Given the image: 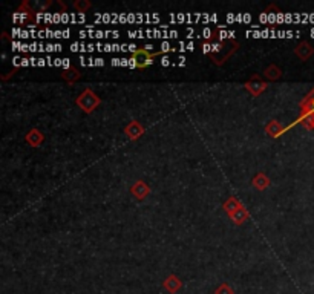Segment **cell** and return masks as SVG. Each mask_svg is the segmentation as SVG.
I'll return each mask as SVG.
<instances>
[{
	"mask_svg": "<svg viewBox=\"0 0 314 294\" xmlns=\"http://www.w3.org/2000/svg\"><path fill=\"white\" fill-rule=\"evenodd\" d=\"M62 66H63L65 69H68V68H69V60H68V58H63V65H62Z\"/></svg>",
	"mask_w": 314,
	"mask_h": 294,
	"instance_id": "18",
	"label": "cell"
},
{
	"mask_svg": "<svg viewBox=\"0 0 314 294\" xmlns=\"http://www.w3.org/2000/svg\"><path fill=\"white\" fill-rule=\"evenodd\" d=\"M46 63H48L46 60H43V58H38V63H37V65H38V66H45Z\"/></svg>",
	"mask_w": 314,
	"mask_h": 294,
	"instance_id": "20",
	"label": "cell"
},
{
	"mask_svg": "<svg viewBox=\"0 0 314 294\" xmlns=\"http://www.w3.org/2000/svg\"><path fill=\"white\" fill-rule=\"evenodd\" d=\"M203 51H204V54H209V52H213V48H211L210 43H206V45L203 46Z\"/></svg>",
	"mask_w": 314,
	"mask_h": 294,
	"instance_id": "7",
	"label": "cell"
},
{
	"mask_svg": "<svg viewBox=\"0 0 314 294\" xmlns=\"http://www.w3.org/2000/svg\"><path fill=\"white\" fill-rule=\"evenodd\" d=\"M210 35H211V31H210L209 28H204V29H203V37L210 38Z\"/></svg>",
	"mask_w": 314,
	"mask_h": 294,
	"instance_id": "10",
	"label": "cell"
},
{
	"mask_svg": "<svg viewBox=\"0 0 314 294\" xmlns=\"http://www.w3.org/2000/svg\"><path fill=\"white\" fill-rule=\"evenodd\" d=\"M94 62H95V66H103V65H105V60H103V58H95Z\"/></svg>",
	"mask_w": 314,
	"mask_h": 294,
	"instance_id": "14",
	"label": "cell"
},
{
	"mask_svg": "<svg viewBox=\"0 0 314 294\" xmlns=\"http://www.w3.org/2000/svg\"><path fill=\"white\" fill-rule=\"evenodd\" d=\"M304 107V113H302V120L305 121V124L308 126L310 121L314 118V91L307 97V100L302 104Z\"/></svg>",
	"mask_w": 314,
	"mask_h": 294,
	"instance_id": "1",
	"label": "cell"
},
{
	"mask_svg": "<svg viewBox=\"0 0 314 294\" xmlns=\"http://www.w3.org/2000/svg\"><path fill=\"white\" fill-rule=\"evenodd\" d=\"M150 55H149V52H147V49H138L135 54H133V58L136 60V65L140 66V68H143V66H146V65H152L153 62H152V58H149Z\"/></svg>",
	"mask_w": 314,
	"mask_h": 294,
	"instance_id": "2",
	"label": "cell"
},
{
	"mask_svg": "<svg viewBox=\"0 0 314 294\" xmlns=\"http://www.w3.org/2000/svg\"><path fill=\"white\" fill-rule=\"evenodd\" d=\"M298 55L302 58V60H305V58H308L311 54H313V49H311V46L310 45H307V43H302L299 48H298Z\"/></svg>",
	"mask_w": 314,
	"mask_h": 294,
	"instance_id": "4",
	"label": "cell"
},
{
	"mask_svg": "<svg viewBox=\"0 0 314 294\" xmlns=\"http://www.w3.org/2000/svg\"><path fill=\"white\" fill-rule=\"evenodd\" d=\"M193 48H195V43H192V42H190V43L187 45V49H189V51H193Z\"/></svg>",
	"mask_w": 314,
	"mask_h": 294,
	"instance_id": "22",
	"label": "cell"
},
{
	"mask_svg": "<svg viewBox=\"0 0 314 294\" xmlns=\"http://www.w3.org/2000/svg\"><path fill=\"white\" fill-rule=\"evenodd\" d=\"M234 37V31H228V38H233Z\"/></svg>",
	"mask_w": 314,
	"mask_h": 294,
	"instance_id": "23",
	"label": "cell"
},
{
	"mask_svg": "<svg viewBox=\"0 0 314 294\" xmlns=\"http://www.w3.org/2000/svg\"><path fill=\"white\" fill-rule=\"evenodd\" d=\"M178 37V32L173 29V31H169V38H176Z\"/></svg>",
	"mask_w": 314,
	"mask_h": 294,
	"instance_id": "13",
	"label": "cell"
},
{
	"mask_svg": "<svg viewBox=\"0 0 314 294\" xmlns=\"http://www.w3.org/2000/svg\"><path fill=\"white\" fill-rule=\"evenodd\" d=\"M227 37H228V32H227L225 29H222V31L219 32V38H221V40H224V38H227Z\"/></svg>",
	"mask_w": 314,
	"mask_h": 294,
	"instance_id": "11",
	"label": "cell"
},
{
	"mask_svg": "<svg viewBox=\"0 0 314 294\" xmlns=\"http://www.w3.org/2000/svg\"><path fill=\"white\" fill-rule=\"evenodd\" d=\"M161 65H163V66H169V65H170V58H169V57H163V58H161Z\"/></svg>",
	"mask_w": 314,
	"mask_h": 294,
	"instance_id": "9",
	"label": "cell"
},
{
	"mask_svg": "<svg viewBox=\"0 0 314 294\" xmlns=\"http://www.w3.org/2000/svg\"><path fill=\"white\" fill-rule=\"evenodd\" d=\"M118 22H123V23L129 22V20H127V15H126V14H120V18H118Z\"/></svg>",
	"mask_w": 314,
	"mask_h": 294,
	"instance_id": "12",
	"label": "cell"
},
{
	"mask_svg": "<svg viewBox=\"0 0 314 294\" xmlns=\"http://www.w3.org/2000/svg\"><path fill=\"white\" fill-rule=\"evenodd\" d=\"M112 65H113V66H118V65H121V60H118V58H113V60H112Z\"/></svg>",
	"mask_w": 314,
	"mask_h": 294,
	"instance_id": "21",
	"label": "cell"
},
{
	"mask_svg": "<svg viewBox=\"0 0 314 294\" xmlns=\"http://www.w3.org/2000/svg\"><path fill=\"white\" fill-rule=\"evenodd\" d=\"M63 65V60L62 58H55L54 60V66H62Z\"/></svg>",
	"mask_w": 314,
	"mask_h": 294,
	"instance_id": "17",
	"label": "cell"
},
{
	"mask_svg": "<svg viewBox=\"0 0 314 294\" xmlns=\"http://www.w3.org/2000/svg\"><path fill=\"white\" fill-rule=\"evenodd\" d=\"M216 294H233V291H231L227 285H221V287L216 290Z\"/></svg>",
	"mask_w": 314,
	"mask_h": 294,
	"instance_id": "5",
	"label": "cell"
},
{
	"mask_svg": "<svg viewBox=\"0 0 314 294\" xmlns=\"http://www.w3.org/2000/svg\"><path fill=\"white\" fill-rule=\"evenodd\" d=\"M284 20H285V14L279 11V12H278V25L284 23Z\"/></svg>",
	"mask_w": 314,
	"mask_h": 294,
	"instance_id": "6",
	"label": "cell"
},
{
	"mask_svg": "<svg viewBox=\"0 0 314 294\" xmlns=\"http://www.w3.org/2000/svg\"><path fill=\"white\" fill-rule=\"evenodd\" d=\"M164 285H166V288H167L170 293H176V291H178V288L181 287V282H180V281H178L175 276H170V278L166 281V284H164Z\"/></svg>",
	"mask_w": 314,
	"mask_h": 294,
	"instance_id": "3",
	"label": "cell"
},
{
	"mask_svg": "<svg viewBox=\"0 0 314 294\" xmlns=\"http://www.w3.org/2000/svg\"><path fill=\"white\" fill-rule=\"evenodd\" d=\"M127 35H129L130 38H135V37H138V31H135V32H133V31H129Z\"/></svg>",
	"mask_w": 314,
	"mask_h": 294,
	"instance_id": "15",
	"label": "cell"
},
{
	"mask_svg": "<svg viewBox=\"0 0 314 294\" xmlns=\"http://www.w3.org/2000/svg\"><path fill=\"white\" fill-rule=\"evenodd\" d=\"M210 20H211V22H216V20H218V17L213 14V15H210Z\"/></svg>",
	"mask_w": 314,
	"mask_h": 294,
	"instance_id": "24",
	"label": "cell"
},
{
	"mask_svg": "<svg viewBox=\"0 0 314 294\" xmlns=\"http://www.w3.org/2000/svg\"><path fill=\"white\" fill-rule=\"evenodd\" d=\"M45 51H46V52H54V51H55V45L48 43V45H46V48H45Z\"/></svg>",
	"mask_w": 314,
	"mask_h": 294,
	"instance_id": "8",
	"label": "cell"
},
{
	"mask_svg": "<svg viewBox=\"0 0 314 294\" xmlns=\"http://www.w3.org/2000/svg\"><path fill=\"white\" fill-rule=\"evenodd\" d=\"M244 22H245V23H250V22H251V15H250V14H244Z\"/></svg>",
	"mask_w": 314,
	"mask_h": 294,
	"instance_id": "16",
	"label": "cell"
},
{
	"mask_svg": "<svg viewBox=\"0 0 314 294\" xmlns=\"http://www.w3.org/2000/svg\"><path fill=\"white\" fill-rule=\"evenodd\" d=\"M69 34H71V31H69V29H65V31H63V38H68Z\"/></svg>",
	"mask_w": 314,
	"mask_h": 294,
	"instance_id": "19",
	"label": "cell"
}]
</instances>
